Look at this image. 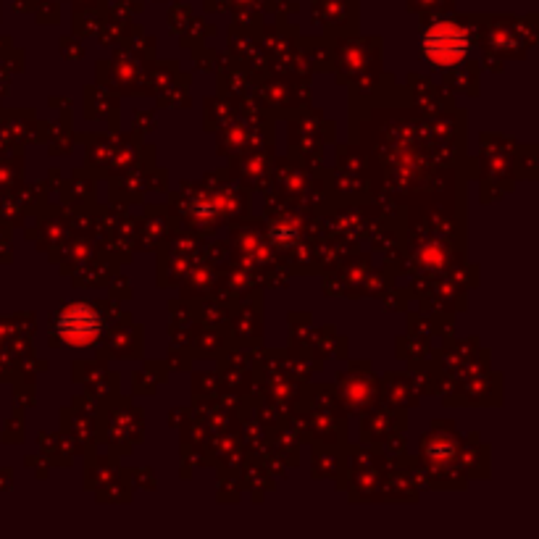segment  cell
<instances>
[{
	"instance_id": "1",
	"label": "cell",
	"mask_w": 539,
	"mask_h": 539,
	"mask_svg": "<svg viewBox=\"0 0 539 539\" xmlns=\"http://www.w3.org/2000/svg\"><path fill=\"white\" fill-rule=\"evenodd\" d=\"M466 53H469V37L458 24H434L424 35V56L429 64L455 66L461 64Z\"/></svg>"
},
{
	"instance_id": "2",
	"label": "cell",
	"mask_w": 539,
	"mask_h": 539,
	"mask_svg": "<svg viewBox=\"0 0 539 539\" xmlns=\"http://www.w3.org/2000/svg\"><path fill=\"white\" fill-rule=\"evenodd\" d=\"M100 327H103L100 313L87 303L66 305L56 319L58 337H61L66 345H71V348H85V345L98 340Z\"/></svg>"
}]
</instances>
